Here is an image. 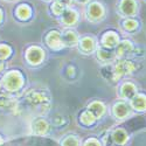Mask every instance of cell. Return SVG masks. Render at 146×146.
Segmentation results:
<instances>
[{
	"label": "cell",
	"mask_w": 146,
	"mask_h": 146,
	"mask_svg": "<svg viewBox=\"0 0 146 146\" xmlns=\"http://www.w3.org/2000/svg\"><path fill=\"white\" fill-rule=\"evenodd\" d=\"M17 106V102L8 96H0V109H3V110H12V109H15Z\"/></svg>",
	"instance_id": "obj_17"
},
{
	"label": "cell",
	"mask_w": 146,
	"mask_h": 146,
	"mask_svg": "<svg viewBox=\"0 0 146 146\" xmlns=\"http://www.w3.org/2000/svg\"><path fill=\"white\" fill-rule=\"evenodd\" d=\"M57 1H58V3H61L62 5H64L66 7L72 4V0H57Z\"/></svg>",
	"instance_id": "obj_28"
},
{
	"label": "cell",
	"mask_w": 146,
	"mask_h": 146,
	"mask_svg": "<svg viewBox=\"0 0 146 146\" xmlns=\"http://www.w3.org/2000/svg\"><path fill=\"white\" fill-rule=\"evenodd\" d=\"M44 57V53L40 47H31L26 52V58L31 64H39Z\"/></svg>",
	"instance_id": "obj_5"
},
{
	"label": "cell",
	"mask_w": 146,
	"mask_h": 146,
	"mask_svg": "<svg viewBox=\"0 0 146 146\" xmlns=\"http://www.w3.org/2000/svg\"><path fill=\"white\" fill-rule=\"evenodd\" d=\"M78 41V36L76 34V32L68 29L66 32H63L62 34V42L66 46H75Z\"/></svg>",
	"instance_id": "obj_11"
},
{
	"label": "cell",
	"mask_w": 146,
	"mask_h": 146,
	"mask_svg": "<svg viewBox=\"0 0 146 146\" xmlns=\"http://www.w3.org/2000/svg\"><path fill=\"white\" fill-rule=\"evenodd\" d=\"M123 27L127 31H135L138 27V22L136 20H132V19H127L123 22Z\"/></svg>",
	"instance_id": "obj_24"
},
{
	"label": "cell",
	"mask_w": 146,
	"mask_h": 146,
	"mask_svg": "<svg viewBox=\"0 0 146 146\" xmlns=\"http://www.w3.org/2000/svg\"><path fill=\"white\" fill-rule=\"evenodd\" d=\"M87 14H88L89 20L98 21L104 17V7L102 6V4L97 3V1H94V3L88 5Z\"/></svg>",
	"instance_id": "obj_3"
},
{
	"label": "cell",
	"mask_w": 146,
	"mask_h": 146,
	"mask_svg": "<svg viewBox=\"0 0 146 146\" xmlns=\"http://www.w3.org/2000/svg\"><path fill=\"white\" fill-rule=\"evenodd\" d=\"M95 40L90 36H86V38H83L80 42V48L83 53L86 54H89V53H92L95 50Z\"/></svg>",
	"instance_id": "obj_12"
},
{
	"label": "cell",
	"mask_w": 146,
	"mask_h": 146,
	"mask_svg": "<svg viewBox=\"0 0 146 146\" xmlns=\"http://www.w3.org/2000/svg\"><path fill=\"white\" fill-rule=\"evenodd\" d=\"M3 145V139H1V137H0V146Z\"/></svg>",
	"instance_id": "obj_32"
},
{
	"label": "cell",
	"mask_w": 146,
	"mask_h": 146,
	"mask_svg": "<svg viewBox=\"0 0 146 146\" xmlns=\"http://www.w3.org/2000/svg\"><path fill=\"white\" fill-rule=\"evenodd\" d=\"M1 20H3V11L0 9V22H1Z\"/></svg>",
	"instance_id": "obj_31"
},
{
	"label": "cell",
	"mask_w": 146,
	"mask_h": 146,
	"mask_svg": "<svg viewBox=\"0 0 146 146\" xmlns=\"http://www.w3.org/2000/svg\"><path fill=\"white\" fill-rule=\"evenodd\" d=\"M77 18H78V15L75 9L66 8V11L62 13V17H61V22L66 26H72L76 23Z\"/></svg>",
	"instance_id": "obj_8"
},
{
	"label": "cell",
	"mask_w": 146,
	"mask_h": 146,
	"mask_svg": "<svg viewBox=\"0 0 146 146\" xmlns=\"http://www.w3.org/2000/svg\"><path fill=\"white\" fill-rule=\"evenodd\" d=\"M95 119H96V117L90 112V111H84L82 115H81V121L83 124H86V125H90V124H92L94 121H95Z\"/></svg>",
	"instance_id": "obj_21"
},
{
	"label": "cell",
	"mask_w": 146,
	"mask_h": 146,
	"mask_svg": "<svg viewBox=\"0 0 146 146\" xmlns=\"http://www.w3.org/2000/svg\"><path fill=\"white\" fill-rule=\"evenodd\" d=\"M47 1H48V0H47Z\"/></svg>",
	"instance_id": "obj_33"
},
{
	"label": "cell",
	"mask_w": 146,
	"mask_h": 146,
	"mask_svg": "<svg viewBox=\"0 0 146 146\" xmlns=\"http://www.w3.org/2000/svg\"><path fill=\"white\" fill-rule=\"evenodd\" d=\"M119 9L121 12V14H124L126 17H132L137 13V3L136 0H121Z\"/></svg>",
	"instance_id": "obj_6"
},
{
	"label": "cell",
	"mask_w": 146,
	"mask_h": 146,
	"mask_svg": "<svg viewBox=\"0 0 146 146\" xmlns=\"http://www.w3.org/2000/svg\"><path fill=\"white\" fill-rule=\"evenodd\" d=\"M132 50H133L132 42H131V41H127V40H124V41H121L120 43H118V47H117V55H118L119 57H123V56L130 54Z\"/></svg>",
	"instance_id": "obj_14"
},
{
	"label": "cell",
	"mask_w": 146,
	"mask_h": 146,
	"mask_svg": "<svg viewBox=\"0 0 146 146\" xmlns=\"http://www.w3.org/2000/svg\"><path fill=\"white\" fill-rule=\"evenodd\" d=\"M88 111H90L96 118H100L103 116V113L105 111V106L101 102H92L88 106Z\"/></svg>",
	"instance_id": "obj_15"
},
{
	"label": "cell",
	"mask_w": 146,
	"mask_h": 146,
	"mask_svg": "<svg viewBox=\"0 0 146 146\" xmlns=\"http://www.w3.org/2000/svg\"><path fill=\"white\" fill-rule=\"evenodd\" d=\"M84 146H101V145L96 139H89V140H87V143Z\"/></svg>",
	"instance_id": "obj_27"
},
{
	"label": "cell",
	"mask_w": 146,
	"mask_h": 146,
	"mask_svg": "<svg viewBox=\"0 0 146 146\" xmlns=\"http://www.w3.org/2000/svg\"><path fill=\"white\" fill-rule=\"evenodd\" d=\"M78 3H81V4H86V3H88L89 0H77Z\"/></svg>",
	"instance_id": "obj_30"
},
{
	"label": "cell",
	"mask_w": 146,
	"mask_h": 146,
	"mask_svg": "<svg viewBox=\"0 0 146 146\" xmlns=\"http://www.w3.org/2000/svg\"><path fill=\"white\" fill-rule=\"evenodd\" d=\"M136 87L135 84H132L130 82L127 83H124L123 87L120 89V94H121V97H124V98H127V100H132L133 97L136 96Z\"/></svg>",
	"instance_id": "obj_13"
},
{
	"label": "cell",
	"mask_w": 146,
	"mask_h": 146,
	"mask_svg": "<svg viewBox=\"0 0 146 146\" xmlns=\"http://www.w3.org/2000/svg\"><path fill=\"white\" fill-rule=\"evenodd\" d=\"M32 14V9L28 5H25L22 4L20 6H18L17 8V17L21 20H27Z\"/></svg>",
	"instance_id": "obj_18"
},
{
	"label": "cell",
	"mask_w": 146,
	"mask_h": 146,
	"mask_svg": "<svg viewBox=\"0 0 146 146\" xmlns=\"http://www.w3.org/2000/svg\"><path fill=\"white\" fill-rule=\"evenodd\" d=\"M11 48L6 44H0V58L4 60L11 55Z\"/></svg>",
	"instance_id": "obj_25"
},
{
	"label": "cell",
	"mask_w": 146,
	"mask_h": 146,
	"mask_svg": "<svg viewBox=\"0 0 146 146\" xmlns=\"http://www.w3.org/2000/svg\"><path fill=\"white\" fill-rule=\"evenodd\" d=\"M66 6L64 5H62L61 3H58L57 0H55V1L53 3V5H52V11H53V13L55 14V15H62V13L66 11Z\"/></svg>",
	"instance_id": "obj_23"
},
{
	"label": "cell",
	"mask_w": 146,
	"mask_h": 146,
	"mask_svg": "<svg viewBox=\"0 0 146 146\" xmlns=\"http://www.w3.org/2000/svg\"><path fill=\"white\" fill-rule=\"evenodd\" d=\"M131 105L133 109L143 111L146 109V97L144 95H137L131 100Z\"/></svg>",
	"instance_id": "obj_16"
},
{
	"label": "cell",
	"mask_w": 146,
	"mask_h": 146,
	"mask_svg": "<svg viewBox=\"0 0 146 146\" xmlns=\"http://www.w3.org/2000/svg\"><path fill=\"white\" fill-rule=\"evenodd\" d=\"M130 113V108L124 102H118L113 105V115L118 119H123Z\"/></svg>",
	"instance_id": "obj_9"
},
{
	"label": "cell",
	"mask_w": 146,
	"mask_h": 146,
	"mask_svg": "<svg viewBox=\"0 0 146 146\" xmlns=\"http://www.w3.org/2000/svg\"><path fill=\"white\" fill-rule=\"evenodd\" d=\"M62 145L63 146H80V143L75 137H67L63 140Z\"/></svg>",
	"instance_id": "obj_26"
},
{
	"label": "cell",
	"mask_w": 146,
	"mask_h": 146,
	"mask_svg": "<svg viewBox=\"0 0 146 146\" xmlns=\"http://www.w3.org/2000/svg\"><path fill=\"white\" fill-rule=\"evenodd\" d=\"M47 129H48V124L44 119H38L33 124V131L36 135H43V133H46Z\"/></svg>",
	"instance_id": "obj_19"
},
{
	"label": "cell",
	"mask_w": 146,
	"mask_h": 146,
	"mask_svg": "<svg viewBox=\"0 0 146 146\" xmlns=\"http://www.w3.org/2000/svg\"><path fill=\"white\" fill-rule=\"evenodd\" d=\"M113 139H115V141L117 143V144H124L125 141H126V139H127V135H126V132L124 131V130H117V131H115V133H113Z\"/></svg>",
	"instance_id": "obj_20"
},
{
	"label": "cell",
	"mask_w": 146,
	"mask_h": 146,
	"mask_svg": "<svg viewBox=\"0 0 146 146\" xmlns=\"http://www.w3.org/2000/svg\"><path fill=\"white\" fill-rule=\"evenodd\" d=\"M115 69V76H116V80L121 77L123 75H126V74H131V72L135 70V64L130 61H125V60H121V61H118L116 63V66L113 67Z\"/></svg>",
	"instance_id": "obj_4"
},
{
	"label": "cell",
	"mask_w": 146,
	"mask_h": 146,
	"mask_svg": "<svg viewBox=\"0 0 146 146\" xmlns=\"http://www.w3.org/2000/svg\"><path fill=\"white\" fill-rule=\"evenodd\" d=\"M4 69V62H3V60L0 58V71H1Z\"/></svg>",
	"instance_id": "obj_29"
},
{
	"label": "cell",
	"mask_w": 146,
	"mask_h": 146,
	"mask_svg": "<svg viewBox=\"0 0 146 146\" xmlns=\"http://www.w3.org/2000/svg\"><path fill=\"white\" fill-rule=\"evenodd\" d=\"M102 43L106 48H113L118 44V36L115 32H108L103 35Z\"/></svg>",
	"instance_id": "obj_10"
},
{
	"label": "cell",
	"mask_w": 146,
	"mask_h": 146,
	"mask_svg": "<svg viewBox=\"0 0 146 146\" xmlns=\"http://www.w3.org/2000/svg\"><path fill=\"white\" fill-rule=\"evenodd\" d=\"M26 102L32 106V108H40L41 112H48L50 106V102L49 98L40 91H35V90H31L27 95H26Z\"/></svg>",
	"instance_id": "obj_1"
},
{
	"label": "cell",
	"mask_w": 146,
	"mask_h": 146,
	"mask_svg": "<svg viewBox=\"0 0 146 146\" xmlns=\"http://www.w3.org/2000/svg\"><path fill=\"white\" fill-rule=\"evenodd\" d=\"M46 42L50 48H53V49H61V48L63 47L62 36H61V34L56 31H53L47 35Z\"/></svg>",
	"instance_id": "obj_7"
},
{
	"label": "cell",
	"mask_w": 146,
	"mask_h": 146,
	"mask_svg": "<svg viewBox=\"0 0 146 146\" xmlns=\"http://www.w3.org/2000/svg\"><path fill=\"white\" fill-rule=\"evenodd\" d=\"M97 56H98V58L101 61H103V62H108V61H110L113 58V54L109 50H104V49H100L98 52H97Z\"/></svg>",
	"instance_id": "obj_22"
},
{
	"label": "cell",
	"mask_w": 146,
	"mask_h": 146,
	"mask_svg": "<svg viewBox=\"0 0 146 146\" xmlns=\"http://www.w3.org/2000/svg\"><path fill=\"white\" fill-rule=\"evenodd\" d=\"M4 83V87L6 90L8 91H17L21 88L22 86V76L19 71L13 70V71H9L4 76L3 80Z\"/></svg>",
	"instance_id": "obj_2"
}]
</instances>
